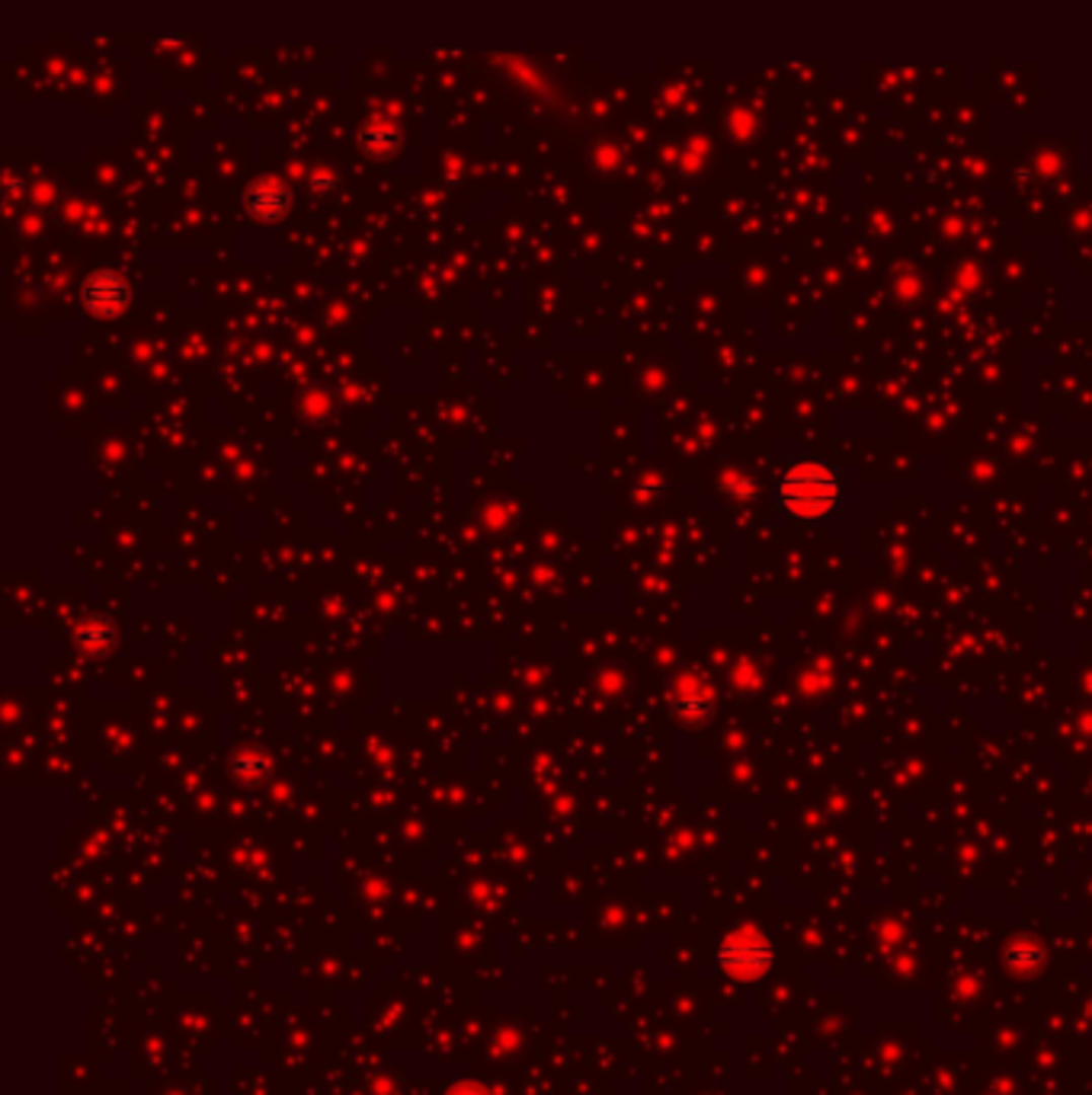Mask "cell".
I'll list each match as a JSON object with an SVG mask.
<instances>
[{"label":"cell","instance_id":"cell-1","mask_svg":"<svg viewBox=\"0 0 1092 1095\" xmlns=\"http://www.w3.org/2000/svg\"><path fill=\"white\" fill-rule=\"evenodd\" d=\"M776 503L788 519L817 522L840 510L843 481L820 458H801L776 478Z\"/></svg>","mask_w":1092,"mask_h":1095},{"label":"cell","instance_id":"cell-2","mask_svg":"<svg viewBox=\"0 0 1092 1095\" xmlns=\"http://www.w3.org/2000/svg\"><path fill=\"white\" fill-rule=\"evenodd\" d=\"M718 964L724 973H731L734 980H759L773 964V948L750 936H734L721 945Z\"/></svg>","mask_w":1092,"mask_h":1095},{"label":"cell","instance_id":"cell-3","mask_svg":"<svg viewBox=\"0 0 1092 1095\" xmlns=\"http://www.w3.org/2000/svg\"><path fill=\"white\" fill-rule=\"evenodd\" d=\"M126 298H129V295H126V286H119L113 276H96L90 286H87V292H84L87 308H90L93 314H103V317H113V314L123 311Z\"/></svg>","mask_w":1092,"mask_h":1095},{"label":"cell","instance_id":"cell-4","mask_svg":"<svg viewBox=\"0 0 1092 1095\" xmlns=\"http://www.w3.org/2000/svg\"><path fill=\"white\" fill-rule=\"evenodd\" d=\"M446 1095H491V1092L484 1089L481 1083H471V1080H468V1083H455Z\"/></svg>","mask_w":1092,"mask_h":1095}]
</instances>
